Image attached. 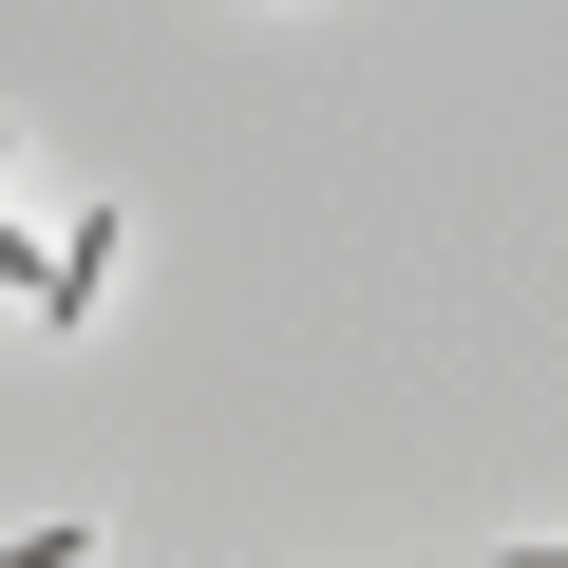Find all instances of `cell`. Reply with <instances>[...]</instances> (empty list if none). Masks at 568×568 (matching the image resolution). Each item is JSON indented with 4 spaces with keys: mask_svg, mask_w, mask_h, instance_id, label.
<instances>
[{
    "mask_svg": "<svg viewBox=\"0 0 568 568\" xmlns=\"http://www.w3.org/2000/svg\"><path fill=\"white\" fill-rule=\"evenodd\" d=\"M95 284H114V227H77V246H58L39 284H20V304H39V323H77V304H95Z\"/></svg>",
    "mask_w": 568,
    "mask_h": 568,
    "instance_id": "obj_1",
    "label": "cell"
}]
</instances>
